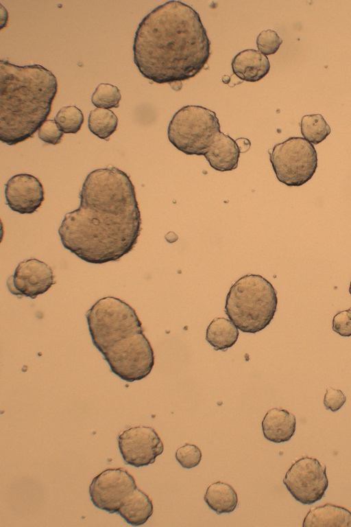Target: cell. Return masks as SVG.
Listing matches in <instances>:
<instances>
[{"instance_id":"1","label":"cell","mask_w":351,"mask_h":527,"mask_svg":"<svg viewBox=\"0 0 351 527\" xmlns=\"http://www.w3.org/2000/svg\"><path fill=\"white\" fill-rule=\"evenodd\" d=\"M79 207L67 213L58 229L63 246L86 262L119 260L137 243L141 215L130 176L114 167L88 174Z\"/></svg>"},{"instance_id":"2","label":"cell","mask_w":351,"mask_h":527,"mask_svg":"<svg viewBox=\"0 0 351 527\" xmlns=\"http://www.w3.org/2000/svg\"><path fill=\"white\" fill-rule=\"evenodd\" d=\"M140 73L158 84L189 80L210 56V41L199 14L180 1H169L151 11L139 23L133 44Z\"/></svg>"},{"instance_id":"3","label":"cell","mask_w":351,"mask_h":527,"mask_svg":"<svg viewBox=\"0 0 351 527\" xmlns=\"http://www.w3.org/2000/svg\"><path fill=\"white\" fill-rule=\"evenodd\" d=\"M92 341L110 370L132 382L147 377L154 353L136 311L113 296L98 300L86 314Z\"/></svg>"},{"instance_id":"4","label":"cell","mask_w":351,"mask_h":527,"mask_svg":"<svg viewBox=\"0 0 351 527\" xmlns=\"http://www.w3.org/2000/svg\"><path fill=\"white\" fill-rule=\"evenodd\" d=\"M58 91L56 76L40 65L0 61V140L9 145L32 137L47 120Z\"/></svg>"},{"instance_id":"5","label":"cell","mask_w":351,"mask_h":527,"mask_svg":"<svg viewBox=\"0 0 351 527\" xmlns=\"http://www.w3.org/2000/svg\"><path fill=\"white\" fill-rule=\"evenodd\" d=\"M277 303L276 290L269 281L258 274H246L230 288L225 312L237 329L255 333L271 323Z\"/></svg>"},{"instance_id":"6","label":"cell","mask_w":351,"mask_h":527,"mask_svg":"<svg viewBox=\"0 0 351 527\" xmlns=\"http://www.w3.org/2000/svg\"><path fill=\"white\" fill-rule=\"evenodd\" d=\"M221 132L216 113L205 107L185 106L173 116L167 129L171 144L188 155H203Z\"/></svg>"},{"instance_id":"7","label":"cell","mask_w":351,"mask_h":527,"mask_svg":"<svg viewBox=\"0 0 351 527\" xmlns=\"http://www.w3.org/2000/svg\"><path fill=\"white\" fill-rule=\"evenodd\" d=\"M269 159L278 180L288 187H300L308 181L317 167V152L302 137H290L276 144Z\"/></svg>"},{"instance_id":"8","label":"cell","mask_w":351,"mask_h":527,"mask_svg":"<svg viewBox=\"0 0 351 527\" xmlns=\"http://www.w3.org/2000/svg\"><path fill=\"white\" fill-rule=\"evenodd\" d=\"M326 469L317 459L303 457L291 465L283 483L297 501L312 504L322 498L328 488Z\"/></svg>"},{"instance_id":"9","label":"cell","mask_w":351,"mask_h":527,"mask_svg":"<svg viewBox=\"0 0 351 527\" xmlns=\"http://www.w3.org/2000/svg\"><path fill=\"white\" fill-rule=\"evenodd\" d=\"M136 487L133 476L126 469H107L93 478L89 493L96 507L114 513Z\"/></svg>"},{"instance_id":"10","label":"cell","mask_w":351,"mask_h":527,"mask_svg":"<svg viewBox=\"0 0 351 527\" xmlns=\"http://www.w3.org/2000/svg\"><path fill=\"white\" fill-rule=\"evenodd\" d=\"M118 444L126 464L136 467L155 462L164 450V445L157 432L151 427L139 425L119 434Z\"/></svg>"},{"instance_id":"11","label":"cell","mask_w":351,"mask_h":527,"mask_svg":"<svg viewBox=\"0 0 351 527\" xmlns=\"http://www.w3.org/2000/svg\"><path fill=\"white\" fill-rule=\"evenodd\" d=\"M56 283L51 268L35 258L21 261L7 280L9 291L16 296L36 298Z\"/></svg>"},{"instance_id":"12","label":"cell","mask_w":351,"mask_h":527,"mask_svg":"<svg viewBox=\"0 0 351 527\" xmlns=\"http://www.w3.org/2000/svg\"><path fill=\"white\" fill-rule=\"evenodd\" d=\"M6 203L21 214L34 213L45 200V191L38 178L28 174L11 177L5 184Z\"/></svg>"},{"instance_id":"13","label":"cell","mask_w":351,"mask_h":527,"mask_svg":"<svg viewBox=\"0 0 351 527\" xmlns=\"http://www.w3.org/2000/svg\"><path fill=\"white\" fill-rule=\"evenodd\" d=\"M231 65L234 74L241 80L250 82L261 80L270 69L267 57L252 49L237 54L233 58Z\"/></svg>"},{"instance_id":"14","label":"cell","mask_w":351,"mask_h":527,"mask_svg":"<svg viewBox=\"0 0 351 527\" xmlns=\"http://www.w3.org/2000/svg\"><path fill=\"white\" fill-rule=\"evenodd\" d=\"M240 153L236 141L220 132L204 157L214 169L226 172L237 168Z\"/></svg>"},{"instance_id":"15","label":"cell","mask_w":351,"mask_h":527,"mask_svg":"<svg viewBox=\"0 0 351 527\" xmlns=\"http://www.w3.org/2000/svg\"><path fill=\"white\" fill-rule=\"evenodd\" d=\"M295 415L284 409H270L262 421L265 438L277 443L289 441L295 433Z\"/></svg>"},{"instance_id":"16","label":"cell","mask_w":351,"mask_h":527,"mask_svg":"<svg viewBox=\"0 0 351 527\" xmlns=\"http://www.w3.org/2000/svg\"><path fill=\"white\" fill-rule=\"evenodd\" d=\"M153 503L149 497L136 487L125 499L117 513L133 526L145 524L153 514Z\"/></svg>"},{"instance_id":"17","label":"cell","mask_w":351,"mask_h":527,"mask_svg":"<svg viewBox=\"0 0 351 527\" xmlns=\"http://www.w3.org/2000/svg\"><path fill=\"white\" fill-rule=\"evenodd\" d=\"M302 526H351V512L342 506L325 504L311 508Z\"/></svg>"},{"instance_id":"18","label":"cell","mask_w":351,"mask_h":527,"mask_svg":"<svg viewBox=\"0 0 351 527\" xmlns=\"http://www.w3.org/2000/svg\"><path fill=\"white\" fill-rule=\"evenodd\" d=\"M207 505L217 514L232 512L238 504V496L233 487L219 481L211 484L204 497Z\"/></svg>"},{"instance_id":"19","label":"cell","mask_w":351,"mask_h":527,"mask_svg":"<svg viewBox=\"0 0 351 527\" xmlns=\"http://www.w3.org/2000/svg\"><path fill=\"white\" fill-rule=\"evenodd\" d=\"M238 337L237 327L224 318H215L206 329V340L215 351H226L235 344Z\"/></svg>"},{"instance_id":"20","label":"cell","mask_w":351,"mask_h":527,"mask_svg":"<svg viewBox=\"0 0 351 527\" xmlns=\"http://www.w3.org/2000/svg\"><path fill=\"white\" fill-rule=\"evenodd\" d=\"M118 119L109 109L95 108L90 111L88 126L90 131L97 137L106 141L116 131Z\"/></svg>"},{"instance_id":"21","label":"cell","mask_w":351,"mask_h":527,"mask_svg":"<svg viewBox=\"0 0 351 527\" xmlns=\"http://www.w3.org/2000/svg\"><path fill=\"white\" fill-rule=\"evenodd\" d=\"M301 133L311 144L323 141L330 133V128L320 114L306 115L301 120Z\"/></svg>"},{"instance_id":"22","label":"cell","mask_w":351,"mask_h":527,"mask_svg":"<svg viewBox=\"0 0 351 527\" xmlns=\"http://www.w3.org/2000/svg\"><path fill=\"white\" fill-rule=\"evenodd\" d=\"M54 121L64 133L75 134L84 123V115L81 110L75 106H64L58 112Z\"/></svg>"},{"instance_id":"23","label":"cell","mask_w":351,"mask_h":527,"mask_svg":"<svg viewBox=\"0 0 351 527\" xmlns=\"http://www.w3.org/2000/svg\"><path fill=\"white\" fill-rule=\"evenodd\" d=\"M121 95L119 89L108 83L99 84L91 97L93 104L98 108H118Z\"/></svg>"},{"instance_id":"24","label":"cell","mask_w":351,"mask_h":527,"mask_svg":"<svg viewBox=\"0 0 351 527\" xmlns=\"http://www.w3.org/2000/svg\"><path fill=\"white\" fill-rule=\"evenodd\" d=\"M176 458L182 467L191 469L199 464L202 452L197 446L186 443L177 449Z\"/></svg>"},{"instance_id":"25","label":"cell","mask_w":351,"mask_h":527,"mask_svg":"<svg viewBox=\"0 0 351 527\" xmlns=\"http://www.w3.org/2000/svg\"><path fill=\"white\" fill-rule=\"evenodd\" d=\"M282 43V40L275 31L271 30H263L256 38L258 51L266 56L274 54Z\"/></svg>"},{"instance_id":"26","label":"cell","mask_w":351,"mask_h":527,"mask_svg":"<svg viewBox=\"0 0 351 527\" xmlns=\"http://www.w3.org/2000/svg\"><path fill=\"white\" fill-rule=\"evenodd\" d=\"M64 132L58 127L55 121L46 120L38 130V136L43 142L57 145L62 141Z\"/></svg>"},{"instance_id":"27","label":"cell","mask_w":351,"mask_h":527,"mask_svg":"<svg viewBox=\"0 0 351 527\" xmlns=\"http://www.w3.org/2000/svg\"><path fill=\"white\" fill-rule=\"evenodd\" d=\"M332 330L341 336H351V312L348 309L339 312L334 316Z\"/></svg>"},{"instance_id":"28","label":"cell","mask_w":351,"mask_h":527,"mask_svg":"<svg viewBox=\"0 0 351 527\" xmlns=\"http://www.w3.org/2000/svg\"><path fill=\"white\" fill-rule=\"evenodd\" d=\"M346 401V397L341 390L329 386L324 397V404L327 410L336 412L339 410Z\"/></svg>"},{"instance_id":"29","label":"cell","mask_w":351,"mask_h":527,"mask_svg":"<svg viewBox=\"0 0 351 527\" xmlns=\"http://www.w3.org/2000/svg\"><path fill=\"white\" fill-rule=\"evenodd\" d=\"M349 292H350V293L351 294V282H350V285Z\"/></svg>"},{"instance_id":"30","label":"cell","mask_w":351,"mask_h":527,"mask_svg":"<svg viewBox=\"0 0 351 527\" xmlns=\"http://www.w3.org/2000/svg\"><path fill=\"white\" fill-rule=\"evenodd\" d=\"M348 310H349V311L351 312V307H350V308L348 309Z\"/></svg>"}]
</instances>
